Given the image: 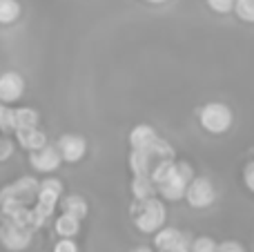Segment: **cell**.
Listing matches in <instances>:
<instances>
[{
    "mask_svg": "<svg viewBox=\"0 0 254 252\" xmlns=\"http://www.w3.org/2000/svg\"><path fill=\"white\" fill-rule=\"evenodd\" d=\"M129 214L134 219V226L145 235L158 232L165 226L167 219L165 203H163V199H156V196H152V199H134Z\"/></svg>",
    "mask_w": 254,
    "mask_h": 252,
    "instance_id": "cell-1",
    "label": "cell"
},
{
    "mask_svg": "<svg viewBox=\"0 0 254 252\" xmlns=\"http://www.w3.org/2000/svg\"><path fill=\"white\" fill-rule=\"evenodd\" d=\"M163 159H174V147L158 136L156 143H152L145 150H131L129 154V170L134 174H152L158 161Z\"/></svg>",
    "mask_w": 254,
    "mask_h": 252,
    "instance_id": "cell-2",
    "label": "cell"
},
{
    "mask_svg": "<svg viewBox=\"0 0 254 252\" xmlns=\"http://www.w3.org/2000/svg\"><path fill=\"white\" fill-rule=\"evenodd\" d=\"M232 119H234L232 110L225 103H219V101L205 103L201 107V112H198V123L210 134H225L232 127Z\"/></svg>",
    "mask_w": 254,
    "mask_h": 252,
    "instance_id": "cell-3",
    "label": "cell"
},
{
    "mask_svg": "<svg viewBox=\"0 0 254 252\" xmlns=\"http://www.w3.org/2000/svg\"><path fill=\"white\" fill-rule=\"evenodd\" d=\"M192 179H194L192 165L176 163L174 174L156 186L158 196H161L163 201H167V203H176V201H181L185 196V190H188V186H190V181H192Z\"/></svg>",
    "mask_w": 254,
    "mask_h": 252,
    "instance_id": "cell-4",
    "label": "cell"
},
{
    "mask_svg": "<svg viewBox=\"0 0 254 252\" xmlns=\"http://www.w3.org/2000/svg\"><path fill=\"white\" fill-rule=\"evenodd\" d=\"M183 199L188 201V205H190V208H194V210L210 208V205L216 201L214 183H212L207 177H194L192 181H190L188 190H185Z\"/></svg>",
    "mask_w": 254,
    "mask_h": 252,
    "instance_id": "cell-5",
    "label": "cell"
},
{
    "mask_svg": "<svg viewBox=\"0 0 254 252\" xmlns=\"http://www.w3.org/2000/svg\"><path fill=\"white\" fill-rule=\"evenodd\" d=\"M31 239L29 226H18V223H2L0 228V241L9 250H25Z\"/></svg>",
    "mask_w": 254,
    "mask_h": 252,
    "instance_id": "cell-6",
    "label": "cell"
},
{
    "mask_svg": "<svg viewBox=\"0 0 254 252\" xmlns=\"http://www.w3.org/2000/svg\"><path fill=\"white\" fill-rule=\"evenodd\" d=\"M58 152H61L63 161L67 163H78L80 159L85 156L87 152V141H85L80 134H63L56 143Z\"/></svg>",
    "mask_w": 254,
    "mask_h": 252,
    "instance_id": "cell-7",
    "label": "cell"
},
{
    "mask_svg": "<svg viewBox=\"0 0 254 252\" xmlns=\"http://www.w3.org/2000/svg\"><path fill=\"white\" fill-rule=\"evenodd\" d=\"M61 161H63V156L56 145H45L40 150H34L29 156V163L38 172H54V170L61 168Z\"/></svg>",
    "mask_w": 254,
    "mask_h": 252,
    "instance_id": "cell-8",
    "label": "cell"
},
{
    "mask_svg": "<svg viewBox=\"0 0 254 252\" xmlns=\"http://www.w3.org/2000/svg\"><path fill=\"white\" fill-rule=\"evenodd\" d=\"M25 92V80L18 71H4L0 74V101L2 103H13L22 96Z\"/></svg>",
    "mask_w": 254,
    "mask_h": 252,
    "instance_id": "cell-9",
    "label": "cell"
},
{
    "mask_svg": "<svg viewBox=\"0 0 254 252\" xmlns=\"http://www.w3.org/2000/svg\"><path fill=\"white\" fill-rule=\"evenodd\" d=\"M156 138H158V134L152 125L140 123L129 132V145H131V150H145L152 143H156Z\"/></svg>",
    "mask_w": 254,
    "mask_h": 252,
    "instance_id": "cell-10",
    "label": "cell"
},
{
    "mask_svg": "<svg viewBox=\"0 0 254 252\" xmlns=\"http://www.w3.org/2000/svg\"><path fill=\"white\" fill-rule=\"evenodd\" d=\"M185 235L179 230V228H170V226H163L158 232H154V248L158 252H165L170 250L172 246H176L179 241H183Z\"/></svg>",
    "mask_w": 254,
    "mask_h": 252,
    "instance_id": "cell-11",
    "label": "cell"
},
{
    "mask_svg": "<svg viewBox=\"0 0 254 252\" xmlns=\"http://www.w3.org/2000/svg\"><path fill=\"white\" fill-rule=\"evenodd\" d=\"M16 136H18V143H20V147H25V150H29V152L40 150V147L47 145V136H45V132H40L38 127L18 129Z\"/></svg>",
    "mask_w": 254,
    "mask_h": 252,
    "instance_id": "cell-12",
    "label": "cell"
},
{
    "mask_svg": "<svg viewBox=\"0 0 254 252\" xmlns=\"http://www.w3.org/2000/svg\"><path fill=\"white\" fill-rule=\"evenodd\" d=\"M131 194L134 199H152L156 196V183L152 181L149 174H134V181H131Z\"/></svg>",
    "mask_w": 254,
    "mask_h": 252,
    "instance_id": "cell-13",
    "label": "cell"
},
{
    "mask_svg": "<svg viewBox=\"0 0 254 252\" xmlns=\"http://www.w3.org/2000/svg\"><path fill=\"white\" fill-rule=\"evenodd\" d=\"M56 232H58L61 237L74 239V237L80 232V219H76V217H71V214L63 212L61 217L56 219Z\"/></svg>",
    "mask_w": 254,
    "mask_h": 252,
    "instance_id": "cell-14",
    "label": "cell"
},
{
    "mask_svg": "<svg viewBox=\"0 0 254 252\" xmlns=\"http://www.w3.org/2000/svg\"><path fill=\"white\" fill-rule=\"evenodd\" d=\"M61 208H63V212L71 214V217H76V219H85L87 217V210H89L87 201L78 194H71V196H67V199H63Z\"/></svg>",
    "mask_w": 254,
    "mask_h": 252,
    "instance_id": "cell-15",
    "label": "cell"
},
{
    "mask_svg": "<svg viewBox=\"0 0 254 252\" xmlns=\"http://www.w3.org/2000/svg\"><path fill=\"white\" fill-rule=\"evenodd\" d=\"M38 125V112L31 107H20L16 110V132L18 129H31Z\"/></svg>",
    "mask_w": 254,
    "mask_h": 252,
    "instance_id": "cell-16",
    "label": "cell"
},
{
    "mask_svg": "<svg viewBox=\"0 0 254 252\" xmlns=\"http://www.w3.org/2000/svg\"><path fill=\"white\" fill-rule=\"evenodd\" d=\"M20 16V2L18 0H0V25L18 20Z\"/></svg>",
    "mask_w": 254,
    "mask_h": 252,
    "instance_id": "cell-17",
    "label": "cell"
},
{
    "mask_svg": "<svg viewBox=\"0 0 254 252\" xmlns=\"http://www.w3.org/2000/svg\"><path fill=\"white\" fill-rule=\"evenodd\" d=\"M232 11L239 16V20L254 25V0H234Z\"/></svg>",
    "mask_w": 254,
    "mask_h": 252,
    "instance_id": "cell-18",
    "label": "cell"
},
{
    "mask_svg": "<svg viewBox=\"0 0 254 252\" xmlns=\"http://www.w3.org/2000/svg\"><path fill=\"white\" fill-rule=\"evenodd\" d=\"M0 129L2 132L16 129V110H9L7 105H0Z\"/></svg>",
    "mask_w": 254,
    "mask_h": 252,
    "instance_id": "cell-19",
    "label": "cell"
},
{
    "mask_svg": "<svg viewBox=\"0 0 254 252\" xmlns=\"http://www.w3.org/2000/svg\"><path fill=\"white\" fill-rule=\"evenodd\" d=\"M216 241L212 237H196L190 244V252H216Z\"/></svg>",
    "mask_w": 254,
    "mask_h": 252,
    "instance_id": "cell-20",
    "label": "cell"
},
{
    "mask_svg": "<svg viewBox=\"0 0 254 252\" xmlns=\"http://www.w3.org/2000/svg\"><path fill=\"white\" fill-rule=\"evenodd\" d=\"M205 4L214 13H230L234 9V0H205Z\"/></svg>",
    "mask_w": 254,
    "mask_h": 252,
    "instance_id": "cell-21",
    "label": "cell"
},
{
    "mask_svg": "<svg viewBox=\"0 0 254 252\" xmlns=\"http://www.w3.org/2000/svg\"><path fill=\"white\" fill-rule=\"evenodd\" d=\"M243 186L254 194V159L248 161L246 168H243Z\"/></svg>",
    "mask_w": 254,
    "mask_h": 252,
    "instance_id": "cell-22",
    "label": "cell"
},
{
    "mask_svg": "<svg viewBox=\"0 0 254 252\" xmlns=\"http://www.w3.org/2000/svg\"><path fill=\"white\" fill-rule=\"evenodd\" d=\"M54 252H78V246L74 244V239H67L63 237L56 246H54Z\"/></svg>",
    "mask_w": 254,
    "mask_h": 252,
    "instance_id": "cell-23",
    "label": "cell"
},
{
    "mask_svg": "<svg viewBox=\"0 0 254 252\" xmlns=\"http://www.w3.org/2000/svg\"><path fill=\"white\" fill-rule=\"evenodd\" d=\"M216 252H246V248L239 241H223L216 246Z\"/></svg>",
    "mask_w": 254,
    "mask_h": 252,
    "instance_id": "cell-24",
    "label": "cell"
},
{
    "mask_svg": "<svg viewBox=\"0 0 254 252\" xmlns=\"http://www.w3.org/2000/svg\"><path fill=\"white\" fill-rule=\"evenodd\" d=\"M165 252H190V241H188V237H185L183 241H179L176 246H172V248L165 250Z\"/></svg>",
    "mask_w": 254,
    "mask_h": 252,
    "instance_id": "cell-25",
    "label": "cell"
},
{
    "mask_svg": "<svg viewBox=\"0 0 254 252\" xmlns=\"http://www.w3.org/2000/svg\"><path fill=\"white\" fill-rule=\"evenodd\" d=\"M9 152H11V143H9V141H2V143H0V161L7 159Z\"/></svg>",
    "mask_w": 254,
    "mask_h": 252,
    "instance_id": "cell-26",
    "label": "cell"
},
{
    "mask_svg": "<svg viewBox=\"0 0 254 252\" xmlns=\"http://www.w3.org/2000/svg\"><path fill=\"white\" fill-rule=\"evenodd\" d=\"M131 252H154V250H149V248H145V246H140V248H136V250H131Z\"/></svg>",
    "mask_w": 254,
    "mask_h": 252,
    "instance_id": "cell-27",
    "label": "cell"
},
{
    "mask_svg": "<svg viewBox=\"0 0 254 252\" xmlns=\"http://www.w3.org/2000/svg\"><path fill=\"white\" fill-rule=\"evenodd\" d=\"M145 2H152V4H163V2H167V0H145Z\"/></svg>",
    "mask_w": 254,
    "mask_h": 252,
    "instance_id": "cell-28",
    "label": "cell"
}]
</instances>
